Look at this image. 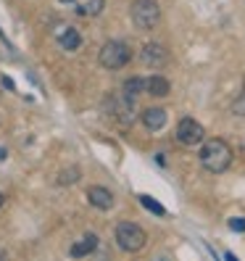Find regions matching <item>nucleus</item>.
Masks as SVG:
<instances>
[{
    "mask_svg": "<svg viewBox=\"0 0 245 261\" xmlns=\"http://www.w3.org/2000/svg\"><path fill=\"white\" fill-rule=\"evenodd\" d=\"M201 164L211 174H222L229 169V164H232V148L224 140H219V137H211V140H206L203 148H201Z\"/></svg>",
    "mask_w": 245,
    "mask_h": 261,
    "instance_id": "1",
    "label": "nucleus"
},
{
    "mask_svg": "<svg viewBox=\"0 0 245 261\" xmlns=\"http://www.w3.org/2000/svg\"><path fill=\"white\" fill-rule=\"evenodd\" d=\"M98 61L105 69H121V66H127L132 61V50H129V45L124 40H108L100 48Z\"/></svg>",
    "mask_w": 245,
    "mask_h": 261,
    "instance_id": "2",
    "label": "nucleus"
},
{
    "mask_svg": "<svg viewBox=\"0 0 245 261\" xmlns=\"http://www.w3.org/2000/svg\"><path fill=\"white\" fill-rule=\"evenodd\" d=\"M132 21L137 29H153L161 19V8H158V0H132Z\"/></svg>",
    "mask_w": 245,
    "mask_h": 261,
    "instance_id": "3",
    "label": "nucleus"
},
{
    "mask_svg": "<svg viewBox=\"0 0 245 261\" xmlns=\"http://www.w3.org/2000/svg\"><path fill=\"white\" fill-rule=\"evenodd\" d=\"M145 240H148V238H145V229H143V227H137V224H132V222L116 224V243H119L121 251L137 253V251H143Z\"/></svg>",
    "mask_w": 245,
    "mask_h": 261,
    "instance_id": "4",
    "label": "nucleus"
},
{
    "mask_svg": "<svg viewBox=\"0 0 245 261\" xmlns=\"http://www.w3.org/2000/svg\"><path fill=\"white\" fill-rule=\"evenodd\" d=\"M203 137H206V129H203V124H198L195 119H182L179 124H177V143H182V145H198V143H203Z\"/></svg>",
    "mask_w": 245,
    "mask_h": 261,
    "instance_id": "5",
    "label": "nucleus"
},
{
    "mask_svg": "<svg viewBox=\"0 0 245 261\" xmlns=\"http://www.w3.org/2000/svg\"><path fill=\"white\" fill-rule=\"evenodd\" d=\"M143 64L145 66H153V69H161L166 61H169V50L164 48V45H158V42H148L145 48H143Z\"/></svg>",
    "mask_w": 245,
    "mask_h": 261,
    "instance_id": "6",
    "label": "nucleus"
},
{
    "mask_svg": "<svg viewBox=\"0 0 245 261\" xmlns=\"http://www.w3.org/2000/svg\"><path fill=\"white\" fill-rule=\"evenodd\" d=\"M87 201H90V206L98 208V211H108V208L114 206V193H111L108 188L93 185V188L87 190Z\"/></svg>",
    "mask_w": 245,
    "mask_h": 261,
    "instance_id": "7",
    "label": "nucleus"
},
{
    "mask_svg": "<svg viewBox=\"0 0 245 261\" xmlns=\"http://www.w3.org/2000/svg\"><path fill=\"white\" fill-rule=\"evenodd\" d=\"M58 3L74 6V11L79 13V16H98L105 8V0H58Z\"/></svg>",
    "mask_w": 245,
    "mask_h": 261,
    "instance_id": "8",
    "label": "nucleus"
},
{
    "mask_svg": "<svg viewBox=\"0 0 245 261\" xmlns=\"http://www.w3.org/2000/svg\"><path fill=\"white\" fill-rule=\"evenodd\" d=\"M169 90H172L169 80L161 76V74H153V76L145 80V93L153 95V98H166V95H169Z\"/></svg>",
    "mask_w": 245,
    "mask_h": 261,
    "instance_id": "9",
    "label": "nucleus"
},
{
    "mask_svg": "<svg viewBox=\"0 0 245 261\" xmlns=\"http://www.w3.org/2000/svg\"><path fill=\"white\" fill-rule=\"evenodd\" d=\"M95 248H98V235H95V232H87L82 240H76V243L71 245L69 253H71L74 258H82V256H90Z\"/></svg>",
    "mask_w": 245,
    "mask_h": 261,
    "instance_id": "10",
    "label": "nucleus"
},
{
    "mask_svg": "<svg viewBox=\"0 0 245 261\" xmlns=\"http://www.w3.org/2000/svg\"><path fill=\"white\" fill-rule=\"evenodd\" d=\"M166 121H169V114H166L164 109H145L143 111V124L148 127V129H161Z\"/></svg>",
    "mask_w": 245,
    "mask_h": 261,
    "instance_id": "11",
    "label": "nucleus"
},
{
    "mask_svg": "<svg viewBox=\"0 0 245 261\" xmlns=\"http://www.w3.org/2000/svg\"><path fill=\"white\" fill-rule=\"evenodd\" d=\"M58 40H61V48L64 50H76L82 45V35L76 32V29H71V27H64V32L58 35Z\"/></svg>",
    "mask_w": 245,
    "mask_h": 261,
    "instance_id": "12",
    "label": "nucleus"
},
{
    "mask_svg": "<svg viewBox=\"0 0 245 261\" xmlns=\"http://www.w3.org/2000/svg\"><path fill=\"white\" fill-rule=\"evenodd\" d=\"M121 93H124L127 98H137L140 93H145V80H140V76H132V80H127V82H124Z\"/></svg>",
    "mask_w": 245,
    "mask_h": 261,
    "instance_id": "13",
    "label": "nucleus"
},
{
    "mask_svg": "<svg viewBox=\"0 0 245 261\" xmlns=\"http://www.w3.org/2000/svg\"><path fill=\"white\" fill-rule=\"evenodd\" d=\"M140 206H143V208H148L150 214H156V217H164V214H166V208H164L158 201H153L150 195H140Z\"/></svg>",
    "mask_w": 245,
    "mask_h": 261,
    "instance_id": "14",
    "label": "nucleus"
},
{
    "mask_svg": "<svg viewBox=\"0 0 245 261\" xmlns=\"http://www.w3.org/2000/svg\"><path fill=\"white\" fill-rule=\"evenodd\" d=\"M229 229H235V232H245V219H242V217L229 219Z\"/></svg>",
    "mask_w": 245,
    "mask_h": 261,
    "instance_id": "15",
    "label": "nucleus"
},
{
    "mask_svg": "<svg viewBox=\"0 0 245 261\" xmlns=\"http://www.w3.org/2000/svg\"><path fill=\"white\" fill-rule=\"evenodd\" d=\"M0 159H6V150L3 148H0Z\"/></svg>",
    "mask_w": 245,
    "mask_h": 261,
    "instance_id": "16",
    "label": "nucleus"
},
{
    "mask_svg": "<svg viewBox=\"0 0 245 261\" xmlns=\"http://www.w3.org/2000/svg\"><path fill=\"white\" fill-rule=\"evenodd\" d=\"M3 201H6V198H3V193H0V206H3Z\"/></svg>",
    "mask_w": 245,
    "mask_h": 261,
    "instance_id": "17",
    "label": "nucleus"
}]
</instances>
